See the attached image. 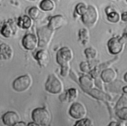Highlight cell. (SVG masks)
<instances>
[{
  "label": "cell",
  "mask_w": 127,
  "mask_h": 126,
  "mask_svg": "<svg viewBox=\"0 0 127 126\" xmlns=\"http://www.w3.org/2000/svg\"><path fill=\"white\" fill-rule=\"evenodd\" d=\"M79 39L83 45L88 43L89 39V34L88 31L85 28H82L79 31Z\"/></svg>",
  "instance_id": "21"
},
{
  "label": "cell",
  "mask_w": 127,
  "mask_h": 126,
  "mask_svg": "<svg viewBox=\"0 0 127 126\" xmlns=\"http://www.w3.org/2000/svg\"><path fill=\"white\" fill-rule=\"evenodd\" d=\"M87 6L84 3H79L75 7L76 12L80 15H82L86 11Z\"/></svg>",
  "instance_id": "26"
},
{
  "label": "cell",
  "mask_w": 127,
  "mask_h": 126,
  "mask_svg": "<svg viewBox=\"0 0 127 126\" xmlns=\"http://www.w3.org/2000/svg\"><path fill=\"white\" fill-rule=\"evenodd\" d=\"M108 126H118V124L114 122H112Z\"/></svg>",
  "instance_id": "33"
},
{
  "label": "cell",
  "mask_w": 127,
  "mask_h": 126,
  "mask_svg": "<svg viewBox=\"0 0 127 126\" xmlns=\"http://www.w3.org/2000/svg\"><path fill=\"white\" fill-rule=\"evenodd\" d=\"M17 25L19 27L22 29H27L31 26V19L27 15L21 16L18 19Z\"/></svg>",
  "instance_id": "17"
},
{
  "label": "cell",
  "mask_w": 127,
  "mask_h": 126,
  "mask_svg": "<svg viewBox=\"0 0 127 126\" xmlns=\"http://www.w3.org/2000/svg\"><path fill=\"white\" fill-rule=\"evenodd\" d=\"M117 115L122 120H127V108L126 107L121 108V109L119 110L117 112Z\"/></svg>",
  "instance_id": "27"
},
{
  "label": "cell",
  "mask_w": 127,
  "mask_h": 126,
  "mask_svg": "<svg viewBox=\"0 0 127 126\" xmlns=\"http://www.w3.org/2000/svg\"><path fill=\"white\" fill-rule=\"evenodd\" d=\"M86 113V108L83 104L80 102L73 103L69 110L70 116L75 119H83Z\"/></svg>",
  "instance_id": "8"
},
{
  "label": "cell",
  "mask_w": 127,
  "mask_h": 126,
  "mask_svg": "<svg viewBox=\"0 0 127 126\" xmlns=\"http://www.w3.org/2000/svg\"><path fill=\"white\" fill-rule=\"evenodd\" d=\"M117 77L116 72L111 68L104 69L101 73V78L103 82L106 83H111L114 81Z\"/></svg>",
  "instance_id": "15"
},
{
  "label": "cell",
  "mask_w": 127,
  "mask_h": 126,
  "mask_svg": "<svg viewBox=\"0 0 127 126\" xmlns=\"http://www.w3.org/2000/svg\"><path fill=\"white\" fill-rule=\"evenodd\" d=\"M84 53L86 58L89 60L95 59L97 56V50L93 47L87 48L85 50Z\"/></svg>",
  "instance_id": "24"
},
{
  "label": "cell",
  "mask_w": 127,
  "mask_h": 126,
  "mask_svg": "<svg viewBox=\"0 0 127 126\" xmlns=\"http://www.w3.org/2000/svg\"><path fill=\"white\" fill-rule=\"evenodd\" d=\"M13 126H27L26 124L23 122H19L14 125Z\"/></svg>",
  "instance_id": "30"
},
{
  "label": "cell",
  "mask_w": 127,
  "mask_h": 126,
  "mask_svg": "<svg viewBox=\"0 0 127 126\" xmlns=\"http://www.w3.org/2000/svg\"><path fill=\"white\" fill-rule=\"evenodd\" d=\"M103 81L100 78H96L95 81V85L100 89H102L103 87Z\"/></svg>",
  "instance_id": "29"
},
{
  "label": "cell",
  "mask_w": 127,
  "mask_h": 126,
  "mask_svg": "<svg viewBox=\"0 0 127 126\" xmlns=\"http://www.w3.org/2000/svg\"><path fill=\"white\" fill-rule=\"evenodd\" d=\"M40 8L45 11H49L52 10L55 7V4L52 0H44L40 4Z\"/></svg>",
  "instance_id": "22"
},
{
  "label": "cell",
  "mask_w": 127,
  "mask_h": 126,
  "mask_svg": "<svg viewBox=\"0 0 127 126\" xmlns=\"http://www.w3.org/2000/svg\"><path fill=\"white\" fill-rule=\"evenodd\" d=\"M127 73H126L125 74V77H124V79H125V82H127Z\"/></svg>",
  "instance_id": "36"
},
{
  "label": "cell",
  "mask_w": 127,
  "mask_h": 126,
  "mask_svg": "<svg viewBox=\"0 0 127 126\" xmlns=\"http://www.w3.org/2000/svg\"><path fill=\"white\" fill-rule=\"evenodd\" d=\"M122 19L123 21H127V12H124L122 15Z\"/></svg>",
  "instance_id": "31"
},
{
  "label": "cell",
  "mask_w": 127,
  "mask_h": 126,
  "mask_svg": "<svg viewBox=\"0 0 127 126\" xmlns=\"http://www.w3.org/2000/svg\"><path fill=\"white\" fill-rule=\"evenodd\" d=\"M31 116L34 123L40 126L47 125L51 120L50 113L45 108H37L34 109Z\"/></svg>",
  "instance_id": "3"
},
{
  "label": "cell",
  "mask_w": 127,
  "mask_h": 126,
  "mask_svg": "<svg viewBox=\"0 0 127 126\" xmlns=\"http://www.w3.org/2000/svg\"><path fill=\"white\" fill-rule=\"evenodd\" d=\"M39 65L42 67H47L50 61V55L48 51L41 49L37 51L34 55Z\"/></svg>",
  "instance_id": "9"
},
{
  "label": "cell",
  "mask_w": 127,
  "mask_h": 126,
  "mask_svg": "<svg viewBox=\"0 0 127 126\" xmlns=\"http://www.w3.org/2000/svg\"><path fill=\"white\" fill-rule=\"evenodd\" d=\"M118 126H127L126 122H122L118 125Z\"/></svg>",
  "instance_id": "34"
},
{
  "label": "cell",
  "mask_w": 127,
  "mask_h": 126,
  "mask_svg": "<svg viewBox=\"0 0 127 126\" xmlns=\"http://www.w3.org/2000/svg\"><path fill=\"white\" fill-rule=\"evenodd\" d=\"M29 17L33 20H37L39 18L41 15V11L37 7H32L28 10Z\"/></svg>",
  "instance_id": "23"
},
{
  "label": "cell",
  "mask_w": 127,
  "mask_h": 126,
  "mask_svg": "<svg viewBox=\"0 0 127 126\" xmlns=\"http://www.w3.org/2000/svg\"><path fill=\"white\" fill-rule=\"evenodd\" d=\"M73 57V53L71 49L65 46L59 49L57 53L56 59L58 63L61 66V75L66 77L69 71V63Z\"/></svg>",
  "instance_id": "1"
},
{
  "label": "cell",
  "mask_w": 127,
  "mask_h": 126,
  "mask_svg": "<svg viewBox=\"0 0 127 126\" xmlns=\"http://www.w3.org/2000/svg\"><path fill=\"white\" fill-rule=\"evenodd\" d=\"M46 90L52 94H59L63 89L61 81L54 74H50L45 84Z\"/></svg>",
  "instance_id": "4"
},
{
  "label": "cell",
  "mask_w": 127,
  "mask_h": 126,
  "mask_svg": "<svg viewBox=\"0 0 127 126\" xmlns=\"http://www.w3.org/2000/svg\"><path fill=\"white\" fill-rule=\"evenodd\" d=\"M108 20L111 23H116L120 21V16L118 12L112 10V8L108 7L106 11Z\"/></svg>",
  "instance_id": "19"
},
{
  "label": "cell",
  "mask_w": 127,
  "mask_h": 126,
  "mask_svg": "<svg viewBox=\"0 0 127 126\" xmlns=\"http://www.w3.org/2000/svg\"><path fill=\"white\" fill-rule=\"evenodd\" d=\"M38 40L36 36L28 34L24 36L22 40V44L24 48L28 50H34L37 46Z\"/></svg>",
  "instance_id": "10"
},
{
  "label": "cell",
  "mask_w": 127,
  "mask_h": 126,
  "mask_svg": "<svg viewBox=\"0 0 127 126\" xmlns=\"http://www.w3.org/2000/svg\"><path fill=\"white\" fill-rule=\"evenodd\" d=\"M78 95L77 90L72 88L66 90L59 96L60 100L63 103H69L76 99Z\"/></svg>",
  "instance_id": "12"
},
{
  "label": "cell",
  "mask_w": 127,
  "mask_h": 126,
  "mask_svg": "<svg viewBox=\"0 0 127 126\" xmlns=\"http://www.w3.org/2000/svg\"><path fill=\"white\" fill-rule=\"evenodd\" d=\"M89 64L87 62H82L80 64V68L82 72L88 73L90 71V67Z\"/></svg>",
  "instance_id": "28"
},
{
  "label": "cell",
  "mask_w": 127,
  "mask_h": 126,
  "mask_svg": "<svg viewBox=\"0 0 127 126\" xmlns=\"http://www.w3.org/2000/svg\"><path fill=\"white\" fill-rule=\"evenodd\" d=\"M85 90H87V92L90 95L92 96L93 97H94V98L98 99H100V100H105V99H106L107 98V95H106V94L104 93L103 92L93 88V89H85Z\"/></svg>",
  "instance_id": "20"
},
{
  "label": "cell",
  "mask_w": 127,
  "mask_h": 126,
  "mask_svg": "<svg viewBox=\"0 0 127 126\" xmlns=\"http://www.w3.org/2000/svg\"><path fill=\"white\" fill-rule=\"evenodd\" d=\"M19 116L15 112L8 111L2 116L3 123L6 126H13L19 122Z\"/></svg>",
  "instance_id": "11"
},
{
  "label": "cell",
  "mask_w": 127,
  "mask_h": 126,
  "mask_svg": "<svg viewBox=\"0 0 127 126\" xmlns=\"http://www.w3.org/2000/svg\"><path fill=\"white\" fill-rule=\"evenodd\" d=\"M65 19L61 15H57L52 16L49 20L47 26L52 30L55 31L61 28L64 24Z\"/></svg>",
  "instance_id": "13"
},
{
  "label": "cell",
  "mask_w": 127,
  "mask_h": 126,
  "mask_svg": "<svg viewBox=\"0 0 127 126\" xmlns=\"http://www.w3.org/2000/svg\"><path fill=\"white\" fill-rule=\"evenodd\" d=\"M126 40V39H124L123 37L122 38L114 37L110 39L107 43L110 53L114 55L120 53L123 49Z\"/></svg>",
  "instance_id": "7"
},
{
  "label": "cell",
  "mask_w": 127,
  "mask_h": 126,
  "mask_svg": "<svg viewBox=\"0 0 127 126\" xmlns=\"http://www.w3.org/2000/svg\"><path fill=\"white\" fill-rule=\"evenodd\" d=\"M27 126H41L34 122H31V123H29Z\"/></svg>",
  "instance_id": "32"
},
{
  "label": "cell",
  "mask_w": 127,
  "mask_h": 126,
  "mask_svg": "<svg viewBox=\"0 0 127 126\" xmlns=\"http://www.w3.org/2000/svg\"><path fill=\"white\" fill-rule=\"evenodd\" d=\"M54 33V31L50 29L47 26L38 29L37 30L38 46L41 48L46 47L50 43Z\"/></svg>",
  "instance_id": "2"
},
{
  "label": "cell",
  "mask_w": 127,
  "mask_h": 126,
  "mask_svg": "<svg viewBox=\"0 0 127 126\" xmlns=\"http://www.w3.org/2000/svg\"><path fill=\"white\" fill-rule=\"evenodd\" d=\"M73 126H94V124L90 119L83 118L77 121Z\"/></svg>",
  "instance_id": "25"
},
{
  "label": "cell",
  "mask_w": 127,
  "mask_h": 126,
  "mask_svg": "<svg viewBox=\"0 0 127 126\" xmlns=\"http://www.w3.org/2000/svg\"><path fill=\"white\" fill-rule=\"evenodd\" d=\"M123 90L124 91L125 93H126V92H127V86L126 85H125V86H124L123 87Z\"/></svg>",
  "instance_id": "35"
},
{
  "label": "cell",
  "mask_w": 127,
  "mask_h": 126,
  "mask_svg": "<svg viewBox=\"0 0 127 126\" xmlns=\"http://www.w3.org/2000/svg\"><path fill=\"white\" fill-rule=\"evenodd\" d=\"M16 31V27L11 23H7L3 25L1 28V34L6 38H9L12 36Z\"/></svg>",
  "instance_id": "16"
},
{
  "label": "cell",
  "mask_w": 127,
  "mask_h": 126,
  "mask_svg": "<svg viewBox=\"0 0 127 126\" xmlns=\"http://www.w3.org/2000/svg\"><path fill=\"white\" fill-rule=\"evenodd\" d=\"M32 80L28 75L21 76L14 80L12 87L17 92H23L27 90L31 86Z\"/></svg>",
  "instance_id": "5"
},
{
  "label": "cell",
  "mask_w": 127,
  "mask_h": 126,
  "mask_svg": "<svg viewBox=\"0 0 127 126\" xmlns=\"http://www.w3.org/2000/svg\"><path fill=\"white\" fill-rule=\"evenodd\" d=\"M98 18V11L96 8L92 5H89L85 12L82 15L83 23L88 27H93L96 24Z\"/></svg>",
  "instance_id": "6"
},
{
  "label": "cell",
  "mask_w": 127,
  "mask_h": 126,
  "mask_svg": "<svg viewBox=\"0 0 127 126\" xmlns=\"http://www.w3.org/2000/svg\"><path fill=\"white\" fill-rule=\"evenodd\" d=\"M13 54V50L10 45L4 42L0 43V60L10 59Z\"/></svg>",
  "instance_id": "14"
},
{
  "label": "cell",
  "mask_w": 127,
  "mask_h": 126,
  "mask_svg": "<svg viewBox=\"0 0 127 126\" xmlns=\"http://www.w3.org/2000/svg\"><path fill=\"white\" fill-rule=\"evenodd\" d=\"M79 81L81 85L85 88L84 89H91L94 86L93 80L87 75L81 77L79 79Z\"/></svg>",
  "instance_id": "18"
}]
</instances>
